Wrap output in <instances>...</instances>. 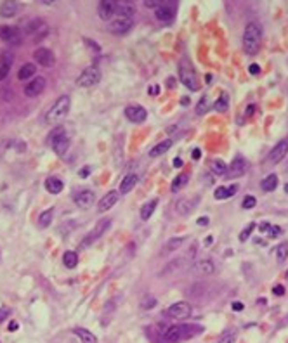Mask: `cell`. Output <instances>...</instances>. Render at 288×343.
I'll return each mask as SVG.
<instances>
[{
	"label": "cell",
	"instance_id": "836d02e7",
	"mask_svg": "<svg viewBox=\"0 0 288 343\" xmlns=\"http://www.w3.org/2000/svg\"><path fill=\"white\" fill-rule=\"evenodd\" d=\"M194 269H196L200 274H203V276H210V274L215 270V267L210 260H202V262H196Z\"/></svg>",
	"mask_w": 288,
	"mask_h": 343
},
{
	"label": "cell",
	"instance_id": "d6a6232c",
	"mask_svg": "<svg viewBox=\"0 0 288 343\" xmlns=\"http://www.w3.org/2000/svg\"><path fill=\"white\" fill-rule=\"evenodd\" d=\"M75 335L82 340V343H97V338L92 335L91 331L83 329V328H75Z\"/></svg>",
	"mask_w": 288,
	"mask_h": 343
},
{
	"label": "cell",
	"instance_id": "ee69618b",
	"mask_svg": "<svg viewBox=\"0 0 288 343\" xmlns=\"http://www.w3.org/2000/svg\"><path fill=\"white\" fill-rule=\"evenodd\" d=\"M257 205V199L254 198V196H245V199H243V205L241 207L245 208V210H252V208Z\"/></svg>",
	"mask_w": 288,
	"mask_h": 343
},
{
	"label": "cell",
	"instance_id": "83f0119b",
	"mask_svg": "<svg viewBox=\"0 0 288 343\" xmlns=\"http://www.w3.org/2000/svg\"><path fill=\"white\" fill-rule=\"evenodd\" d=\"M116 13H120V16L124 17H132L134 13H136V5L132 4V2H118Z\"/></svg>",
	"mask_w": 288,
	"mask_h": 343
},
{
	"label": "cell",
	"instance_id": "11a10c76",
	"mask_svg": "<svg viewBox=\"0 0 288 343\" xmlns=\"http://www.w3.org/2000/svg\"><path fill=\"white\" fill-rule=\"evenodd\" d=\"M158 92H160V87H158V85H153V87L149 89V94H151V95L158 94Z\"/></svg>",
	"mask_w": 288,
	"mask_h": 343
},
{
	"label": "cell",
	"instance_id": "e575fe53",
	"mask_svg": "<svg viewBox=\"0 0 288 343\" xmlns=\"http://www.w3.org/2000/svg\"><path fill=\"white\" fill-rule=\"evenodd\" d=\"M63 264H64V267H68V269H75L77 264H79V255L75 252H66L64 255H63Z\"/></svg>",
	"mask_w": 288,
	"mask_h": 343
},
{
	"label": "cell",
	"instance_id": "f5cc1de1",
	"mask_svg": "<svg viewBox=\"0 0 288 343\" xmlns=\"http://www.w3.org/2000/svg\"><path fill=\"white\" fill-rule=\"evenodd\" d=\"M167 87H169V89L176 87V78H172V76H170V78H167Z\"/></svg>",
	"mask_w": 288,
	"mask_h": 343
},
{
	"label": "cell",
	"instance_id": "4316f807",
	"mask_svg": "<svg viewBox=\"0 0 288 343\" xmlns=\"http://www.w3.org/2000/svg\"><path fill=\"white\" fill-rule=\"evenodd\" d=\"M184 238H172V239H169L167 243H165V246H163V255H167V253H172V252H176V250H179L184 244Z\"/></svg>",
	"mask_w": 288,
	"mask_h": 343
},
{
	"label": "cell",
	"instance_id": "ba28073f",
	"mask_svg": "<svg viewBox=\"0 0 288 343\" xmlns=\"http://www.w3.org/2000/svg\"><path fill=\"white\" fill-rule=\"evenodd\" d=\"M176 9H177V2H160L158 9L155 11L157 17L163 23H170V21L176 17Z\"/></svg>",
	"mask_w": 288,
	"mask_h": 343
},
{
	"label": "cell",
	"instance_id": "bcb514c9",
	"mask_svg": "<svg viewBox=\"0 0 288 343\" xmlns=\"http://www.w3.org/2000/svg\"><path fill=\"white\" fill-rule=\"evenodd\" d=\"M235 338H236V335L233 333V331H231L229 336H227V333H226V335L221 338V342H219V343H233V342H235Z\"/></svg>",
	"mask_w": 288,
	"mask_h": 343
},
{
	"label": "cell",
	"instance_id": "be15d7a7",
	"mask_svg": "<svg viewBox=\"0 0 288 343\" xmlns=\"http://www.w3.org/2000/svg\"><path fill=\"white\" fill-rule=\"evenodd\" d=\"M285 276H287V279H288V270H287V274H285Z\"/></svg>",
	"mask_w": 288,
	"mask_h": 343
},
{
	"label": "cell",
	"instance_id": "8992f818",
	"mask_svg": "<svg viewBox=\"0 0 288 343\" xmlns=\"http://www.w3.org/2000/svg\"><path fill=\"white\" fill-rule=\"evenodd\" d=\"M49 33V26L44 19H33L26 25V35L33 38V42H40L44 37Z\"/></svg>",
	"mask_w": 288,
	"mask_h": 343
},
{
	"label": "cell",
	"instance_id": "ffe728a7",
	"mask_svg": "<svg viewBox=\"0 0 288 343\" xmlns=\"http://www.w3.org/2000/svg\"><path fill=\"white\" fill-rule=\"evenodd\" d=\"M13 68V54L11 52H4L0 56V82H4L11 73Z\"/></svg>",
	"mask_w": 288,
	"mask_h": 343
},
{
	"label": "cell",
	"instance_id": "cb8c5ba5",
	"mask_svg": "<svg viewBox=\"0 0 288 343\" xmlns=\"http://www.w3.org/2000/svg\"><path fill=\"white\" fill-rule=\"evenodd\" d=\"M236 191H238V186H236V184H233V186H229V187L223 186V187H217V189H215L214 196L217 199H227V198H233V196L236 194Z\"/></svg>",
	"mask_w": 288,
	"mask_h": 343
},
{
	"label": "cell",
	"instance_id": "484cf974",
	"mask_svg": "<svg viewBox=\"0 0 288 343\" xmlns=\"http://www.w3.org/2000/svg\"><path fill=\"white\" fill-rule=\"evenodd\" d=\"M37 73V66L33 64V62H26L23 66L19 68V73H17V78L19 80H28V78H33V75Z\"/></svg>",
	"mask_w": 288,
	"mask_h": 343
},
{
	"label": "cell",
	"instance_id": "680465c9",
	"mask_svg": "<svg viewBox=\"0 0 288 343\" xmlns=\"http://www.w3.org/2000/svg\"><path fill=\"white\" fill-rule=\"evenodd\" d=\"M17 329V323L16 321H13V323L9 324V331H16Z\"/></svg>",
	"mask_w": 288,
	"mask_h": 343
},
{
	"label": "cell",
	"instance_id": "b9f144b4",
	"mask_svg": "<svg viewBox=\"0 0 288 343\" xmlns=\"http://www.w3.org/2000/svg\"><path fill=\"white\" fill-rule=\"evenodd\" d=\"M287 256H288V243H283L276 248V260L285 262L287 260Z\"/></svg>",
	"mask_w": 288,
	"mask_h": 343
},
{
	"label": "cell",
	"instance_id": "7c38bea8",
	"mask_svg": "<svg viewBox=\"0 0 288 343\" xmlns=\"http://www.w3.org/2000/svg\"><path fill=\"white\" fill-rule=\"evenodd\" d=\"M125 116L132 123H143L146 120V116H148V111L143 106H139V104H130V106L125 108Z\"/></svg>",
	"mask_w": 288,
	"mask_h": 343
},
{
	"label": "cell",
	"instance_id": "db71d44e",
	"mask_svg": "<svg viewBox=\"0 0 288 343\" xmlns=\"http://www.w3.org/2000/svg\"><path fill=\"white\" fill-rule=\"evenodd\" d=\"M198 225H208V217H202L198 220Z\"/></svg>",
	"mask_w": 288,
	"mask_h": 343
},
{
	"label": "cell",
	"instance_id": "5bb4252c",
	"mask_svg": "<svg viewBox=\"0 0 288 343\" xmlns=\"http://www.w3.org/2000/svg\"><path fill=\"white\" fill-rule=\"evenodd\" d=\"M33 58H35V61H37L38 64L44 66V68H50L54 64V61H56V58H54V54H52V50L47 49V47H40V49L35 50Z\"/></svg>",
	"mask_w": 288,
	"mask_h": 343
},
{
	"label": "cell",
	"instance_id": "60d3db41",
	"mask_svg": "<svg viewBox=\"0 0 288 343\" xmlns=\"http://www.w3.org/2000/svg\"><path fill=\"white\" fill-rule=\"evenodd\" d=\"M188 174H182V175H179V177H176L174 179V182H172V191H179V189H182V187L188 184Z\"/></svg>",
	"mask_w": 288,
	"mask_h": 343
},
{
	"label": "cell",
	"instance_id": "f6af8a7d",
	"mask_svg": "<svg viewBox=\"0 0 288 343\" xmlns=\"http://www.w3.org/2000/svg\"><path fill=\"white\" fill-rule=\"evenodd\" d=\"M155 305H157V298H155V297H146L143 300V303H141V307H143V309H146V310L153 309Z\"/></svg>",
	"mask_w": 288,
	"mask_h": 343
},
{
	"label": "cell",
	"instance_id": "ab89813d",
	"mask_svg": "<svg viewBox=\"0 0 288 343\" xmlns=\"http://www.w3.org/2000/svg\"><path fill=\"white\" fill-rule=\"evenodd\" d=\"M212 172L217 175H224L227 172V165L223 160H214V162H212Z\"/></svg>",
	"mask_w": 288,
	"mask_h": 343
},
{
	"label": "cell",
	"instance_id": "c3c4849f",
	"mask_svg": "<svg viewBox=\"0 0 288 343\" xmlns=\"http://www.w3.org/2000/svg\"><path fill=\"white\" fill-rule=\"evenodd\" d=\"M272 293H274L276 297H281V295H285V286L276 284L274 288H272Z\"/></svg>",
	"mask_w": 288,
	"mask_h": 343
},
{
	"label": "cell",
	"instance_id": "52a82bcc",
	"mask_svg": "<svg viewBox=\"0 0 288 343\" xmlns=\"http://www.w3.org/2000/svg\"><path fill=\"white\" fill-rule=\"evenodd\" d=\"M99 80H101V71L96 66H89L80 73L77 83H79L80 87H94Z\"/></svg>",
	"mask_w": 288,
	"mask_h": 343
},
{
	"label": "cell",
	"instance_id": "3957f363",
	"mask_svg": "<svg viewBox=\"0 0 288 343\" xmlns=\"http://www.w3.org/2000/svg\"><path fill=\"white\" fill-rule=\"evenodd\" d=\"M70 106H71L70 95H61V97H58L56 103H54L49 108V111H47L46 121L47 123H52V125L61 123V121L66 118V115H68V111H70Z\"/></svg>",
	"mask_w": 288,
	"mask_h": 343
},
{
	"label": "cell",
	"instance_id": "f35d334b",
	"mask_svg": "<svg viewBox=\"0 0 288 343\" xmlns=\"http://www.w3.org/2000/svg\"><path fill=\"white\" fill-rule=\"evenodd\" d=\"M227 106H229V97H227V94H221V97L214 103V109H217V111L221 113L226 111Z\"/></svg>",
	"mask_w": 288,
	"mask_h": 343
},
{
	"label": "cell",
	"instance_id": "9c48e42d",
	"mask_svg": "<svg viewBox=\"0 0 288 343\" xmlns=\"http://www.w3.org/2000/svg\"><path fill=\"white\" fill-rule=\"evenodd\" d=\"M130 28H132V19L130 17H124V16H116L115 19L110 21V25H108V30H110L113 35H124L127 33Z\"/></svg>",
	"mask_w": 288,
	"mask_h": 343
},
{
	"label": "cell",
	"instance_id": "7dc6e473",
	"mask_svg": "<svg viewBox=\"0 0 288 343\" xmlns=\"http://www.w3.org/2000/svg\"><path fill=\"white\" fill-rule=\"evenodd\" d=\"M9 314H11V310H9L7 307H0V323H4Z\"/></svg>",
	"mask_w": 288,
	"mask_h": 343
},
{
	"label": "cell",
	"instance_id": "91938a15",
	"mask_svg": "<svg viewBox=\"0 0 288 343\" xmlns=\"http://www.w3.org/2000/svg\"><path fill=\"white\" fill-rule=\"evenodd\" d=\"M254 109H256L254 106H248V108H247V115H252V113H254Z\"/></svg>",
	"mask_w": 288,
	"mask_h": 343
},
{
	"label": "cell",
	"instance_id": "6f0895ef",
	"mask_svg": "<svg viewBox=\"0 0 288 343\" xmlns=\"http://www.w3.org/2000/svg\"><path fill=\"white\" fill-rule=\"evenodd\" d=\"M174 166H176V168H181V166H182V160H181V158H176V160H174Z\"/></svg>",
	"mask_w": 288,
	"mask_h": 343
},
{
	"label": "cell",
	"instance_id": "5b68a950",
	"mask_svg": "<svg viewBox=\"0 0 288 343\" xmlns=\"http://www.w3.org/2000/svg\"><path fill=\"white\" fill-rule=\"evenodd\" d=\"M47 142L50 144V148L56 151V154L63 156L66 154V151L70 149V137L66 135V130L63 127H56L52 132L49 134V139Z\"/></svg>",
	"mask_w": 288,
	"mask_h": 343
},
{
	"label": "cell",
	"instance_id": "6da1fadb",
	"mask_svg": "<svg viewBox=\"0 0 288 343\" xmlns=\"http://www.w3.org/2000/svg\"><path fill=\"white\" fill-rule=\"evenodd\" d=\"M203 328L196 326V324H176V326H169L163 331V335L160 336L161 343H179L182 340L193 338L196 335H202Z\"/></svg>",
	"mask_w": 288,
	"mask_h": 343
},
{
	"label": "cell",
	"instance_id": "d590c367",
	"mask_svg": "<svg viewBox=\"0 0 288 343\" xmlns=\"http://www.w3.org/2000/svg\"><path fill=\"white\" fill-rule=\"evenodd\" d=\"M52 215H54V210L52 208H49L47 211H44L40 217H38V227L40 229H46L50 225V222H52Z\"/></svg>",
	"mask_w": 288,
	"mask_h": 343
},
{
	"label": "cell",
	"instance_id": "6125c7cd",
	"mask_svg": "<svg viewBox=\"0 0 288 343\" xmlns=\"http://www.w3.org/2000/svg\"><path fill=\"white\" fill-rule=\"evenodd\" d=\"M285 193L288 194V184H285Z\"/></svg>",
	"mask_w": 288,
	"mask_h": 343
},
{
	"label": "cell",
	"instance_id": "d4e9b609",
	"mask_svg": "<svg viewBox=\"0 0 288 343\" xmlns=\"http://www.w3.org/2000/svg\"><path fill=\"white\" fill-rule=\"evenodd\" d=\"M63 187H64V184H63V180L58 177H49L46 180V189L49 191L50 194H58V193H61Z\"/></svg>",
	"mask_w": 288,
	"mask_h": 343
},
{
	"label": "cell",
	"instance_id": "8fae6325",
	"mask_svg": "<svg viewBox=\"0 0 288 343\" xmlns=\"http://www.w3.org/2000/svg\"><path fill=\"white\" fill-rule=\"evenodd\" d=\"M247 172V160L243 156H236L233 162L227 165V177L231 179H236V177H241L243 174Z\"/></svg>",
	"mask_w": 288,
	"mask_h": 343
},
{
	"label": "cell",
	"instance_id": "7a4b0ae2",
	"mask_svg": "<svg viewBox=\"0 0 288 343\" xmlns=\"http://www.w3.org/2000/svg\"><path fill=\"white\" fill-rule=\"evenodd\" d=\"M262 44V28L257 23H248L243 31V49L248 56H256Z\"/></svg>",
	"mask_w": 288,
	"mask_h": 343
},
{
	"label": "cell",
	"instance_id": "681fc988",
	"mask_svg": "<svg viewBox=\"0 0 288 343\" xmlns=\"http://www.w3.org/2000/svg\"><path fill=\"white\" fill-rule=\"evenodd\" d=\"M248 71H250V75H259L260 66L259 64H250V66H248Z\"/></svg>",
	"mask_w": 288,
	"mask_h": 343
},
{
	"label": "cell",
	"instance_id": "2e32d148",
	"mask_svg": "<svg viewBox=\"0 0 288 343\" xmlns=\"http://www.w3.org/2000/svg\"><path fill=\"white\" fill-rule=\"evenodd\" d=\"M287 153H288V141L285 139V141H280L274 148L271 149V151H269V158H268L269 163H272V165L280 163L281 160L287 156Z\"/></svg>",
	"mask_w": 288,
	"mask_h": 343
},
{
	"label": "cell",
	"instance_id": "4dcf8cb0",
	"mask_svg": "<svg viewBox=\"0 0 288 343\" xmlns=\"http://www.w3.org/2000/svg\"><path fill=\"white\" fill-rule=\"evenodd\" d=\"M260 187H262V191H266V193L274 191L276 187H278V175H274V174L268 175V177L260 182Z\"/></svg>",
	"mask_w": 288,
	"mask_h": 343
},
{
	"label": "cell",
	"instance_id": "8d00e7d4",
	"mask_svg": "<svg viewBox=\"0 0 288 343\" xmlns=\"http://www.w3.org/2000/svg\"><path fill=\"white\" fill-rule=\"evenodd\" d=\"M177 211L181 213V215H190L191 211H193V203L190 199H181V201H177Z\"/></svg>",
	"mask_w": 288,
	"mask_h": 343
},
{
	"label": "cell",
	"instance_id": "f1b7e54d",
	"mask_svg": "<svg viewBox=\"0 0 288 343\" xmlns=\"http://www.w3.org/2000/svg\"><path fill=\"white\" fill-rule=\"evenodd\" d=\"M170 148H172V139H167V141H163V142H160V144L155 146V148L149 151V156L157 158V156H160V154L167 153Z\"/></svg>",
	"mask_w": 288,
	"mask_h": 343
},
{
	"label": "cell",
	"instance_id": "4fadbf2b",
	"mask_svg": "<svg viewBox=\"0 0 288 343\" xmlns=\"http://www.w3.org/2000/svg\"><path fill=\"white\" fill-rule=\"evenodd\" d=\"M110 224H112V220H110V219H103V220H101V222H99L97 225H96V227L92 229L91 234H89V236H87V238H85V239H83L82 248H83V246H87V244H92L96 239H99V238H101V236H103L104 232L108 231V227H110Z\"/></svg>",
	"mask_w": 288,
	"mask_h": 343
},
{
	"label": "cell",
	"instance_id": "1f68e13d",
	"mask_svg": "<svg viewBox=\"0 0 288 343\" xmlns=\"http://www.w3.org/2000/svg\"><path fill=\"white\" fill-rule=\"evenodd\" d=\"M157 205H158V199H151L149 203H146V205L141 208V219H143V220L151 219L153 211L157 210Z\"/></svg>",
	"mask_w": 288,
	"mask_h": 343
},
{
	"label": "cell",
	"instance_id": "e0dca14e",
	"mask_svg": "<svg viewBox=\"0 0 288 343\" xmlns=\"http://www.w3.org/2000/svg\"><path fill=\"white\" fill-rule=\"evenodd\" d=\"M116 7H118V2L115 0H103V2H99V17L104 21L112 19L113 16L116 14Z\"/></svg>",
	"mask_w": 288,
	"mask_h": 343
},
{
	"label": "cell",
	"instance_id": "9a60e30c",
	"mask_svg": "<svg viewBox=\"0 0 288 343\" xmlns=\"http://www.w3.org/2000/svg\"><path fill=\"white\" fill-rule=\"evenodd\" d=\"M23 33L16 26H0V38L7 44H19Z\"/></svg>",
	"mask_w": 288,
	"mask_h": 343
},
{
	"label": "cell",
	"instance_id": "816d5d0a",
	"mask_svg": "<svg viewBox=\"0 0 288 343\" xmlns=\"http://www.w3.org/2000/svg\"><path fill=\"white\" fill-rule=\"evenodd\" d=\"M191 156H193V160H198V158L202 156V151H200V149H193V153H191Z\"/></svg>",
	"mask_w": 288,
	"mask_h": 343
},
{
	"label": "cell",
	"instance_id": "30bf717a",
	"mask_svg": "<svg viewBox=\"0 0 288 343\" xmlns=\"http://www.w3.org/2000/svg\"><path fill=\"white\" fill-rule=\"evenodd\" d=\"M167 315H170L172 319H179V321L188 319L191 315V305L188 302H177L172 307H169Z\"/></svg>",
	"mask_w": 288,
	"mask_h": 343
},
{
	"label": "cell",
	"instance_id": "7402d4cb",
	"mask_svg": "<svg viewBox=\"0 0 288 343\" xmlns=\"http://www.w3.org/2000/svg\"><path fill=\"white\" fill-rule=\"evenodd\" d=\"M16 13H17V2L7 0V2H2V4H0V16L2 17H14Z\"/></svg>",
	"mask_w": 288,
	"mask_h": 343
},
{
	"label": "cell",
	"instance_id": "9f6ffc18",
	"mask_svg": "<svg viewBox=\"0 0 288 343\" xmlns=\"http://www.w3.org/2000/svg\"><path fill=\"white\" fill-rule=\"evenodd\" d=\"M144 5H146V7H157L158 9L160 2H144Z\"/></svg>",
	"mask_w": 288,
	"mask_h": 343
},
{
	"label": "cell",
	"instance_id": "7bdbcfd3",
	"mask_svg": "<svg viewBox=\"0 0 288 343\" xmlns=\"http://www.w3.org/2000/svg\"><path fill=\"white\" fill-rule=\"evenodd\" d=\"M254 229H256V224H248L247 227L241 231V234H240V241H247L248 238H250V234H252Z\"/></svg>",
	"mask_w": 288,
	"mask_h": 343
},
{
	"label": "cell",
	"instance_id": "f546056e",
	"mask_svg": "<svg viewBox=\"0 0 288 343\" xmlns=\"http://www.w3.org/2000/svg\"><path fill=\"white\" fill-rule=\"evenodd\" d=\"M260 232L262 234H266V236H269V238H278V236L281 234V227H278V225H271V224H268V222H264V224H260Z\"/></svg>",
	"mask_w": 288,
	"mask_h": 343
},
{
	"label": "cell",
	"instance_id": "f907efd6",
	"mask_svg": "<svg viewBox=\"0 0 288 343\" xmlns=\"http://www.w3.org/2000/svg\"><path fill=\"white\" fill-rule=\"evenodd\" d=\"M245 309V305H243L241 302H233V310H236V312H240V310Z\"/></svg>",
	"mask_w": 288,
	"mask_h": 343
},
{
	"label": "cell",
	"instance_id": "277c9868",
	"mask_svg": "<svg viewBox=\"0 0 288 343\" xmlns=\"http://www.w3.org/2000/svg\"><path fill=\"white\" fill-rule=\"evenodd\" d=\"M179 76H181V82L184 87H188L190 90L196 92L200 89V80H198V75L194 71L193 64H191L190 59H182L181 64H179Z\"/></svg>",
	"mask_w": 288,
	"mask_h": 343
},
{
	"label": "cell",
	"instance_id": "d6986e66",
	"mask_svg": "<svg viewBox=\"0 0 288 343\" xmlns=\"http://www.w3.org/2000/svg\"><path fill=\"white\" fill-rule=\"evenodd\" d=\"M118 201V193L116 191H110L108 194L103 196V199L99 201V207H97V211L99 213H103V211H108L110 208H113Z\"/></svg>",
	"mask_w": 288,
	"mask_h": 343
},
{
	"label": "cell",
	"instance_id": "44dd1931",
	"mask_svg": "<svg viewBox=\"0 0 288 343\" xmlns=\"http://www.w3.org/2000/svg\"><path fill=\"white\" fill-rule=\"evenodd\" d=\"M94 201H96V196H94V193L92 191H80L79 194L75 196V203H77V207H80V208H89V207H92L94 205Z\"/></svg>",
	"mask_w": 288,
	"mask_h": 343
},
{
	"label": "cell",
	"instance_id": "94428289",
	"mask_svg": "<svg viewBox=\"0 0 288 343\" xmlns=\"http://www.w3.org/2000/svg\"><path fill=\"white\" fill-rule=\"evenodd\" d=\"M82 175H87V174H91V168H83L82 172H80Z\"/></svg>",
	"mask_w": 288,
	"mask_h": 343
},
{
	"label": "cell",
	"instance_id": "603a6c76",
	"mask_svg": "<svg viewBox=\"0 0 288 343\" xmlns=\"http://www.w3.org/2000/svg\"><path fill=\"white\" fill-rule=\"evenodd\" d=\"M137 184V175L136 174H128L125 175V179L122 180V184H120V191L118 193H122V194H127V193H130L132 189H134V186Z\"/></svg>",
	"mask_w": 288,
	"mask_h": 343
},
{
	"label": "cell",
	"instance_id": "ac0fdd59",
	"mask_svg": "<svg viewBox=\"0 0 288 343\" xmlns=\"http://www.w3.org/2000/svg\"><path fill=\"white\" fill-rule=\"evenodd\" d=\"M46 89V78L44 76H37V78H33V82H30L28 85L25 87V94L28 97H37L44 92Z\"/></svg>",
	"mask_w": 288,
	"mask_h": 343
},
{
	"label": "cell",
	"instance_id": "74e56055",
	"mask_svg": "<svg viewBox=\"0 0 288 343\" xmlns=\"http://www.w3.org/2000/svg\"><path fill=\"white\" fill-rule=\"evenodd\" d=\"M210 108H214V104H210V97L208 95H203L202 101L198 103L196 106V115H205Z\"/></svg>",
	"mask_w": 288,
	"mask_h": 343
}]
</instances>
